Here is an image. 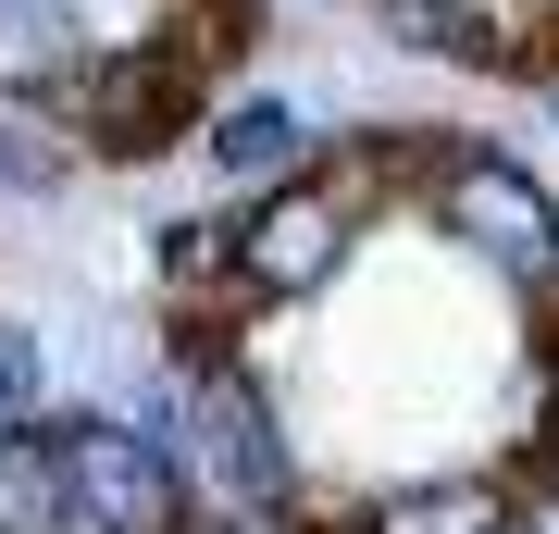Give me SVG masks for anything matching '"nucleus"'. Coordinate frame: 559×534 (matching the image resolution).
<instances>
[{
	"instance_id": "f257e3e1",
	"label": "nucleus",
	"mask_w": 559,
	"mask_h": 534,
	"mask_svg": "<svg viewBox=\"0 0 559 534\" xmlns=\"http://www.w3.org/2000/svg\"><path fill=\"white\" fill-rule=\"evenodd\" d=\"M423 212H436V237H460L485 261V274H510V286H559V199L522 175L510 150H436L423 162Z\"/></svg>"
},
{
	"instance_id": "f03ea898",
	"label": "nucleus",
	"mask_w": 559,
	"mask_h": 534,
	"mask_svg": "<svg viewBox=\"0 0 559 534\" xmlns=\"http://www.w3.org/2000/svg\"><path fill=\"white\" fill-rule=\"evenodd\" d=\"M62 473H75V534H175L187 522V473L150 423H62Z\"/></svg>"
},
{
	"instance_id": "7ed1b4c3",
	"label": "nucleus",
	"mask_w": 559,
	"mask_h": 534,
	"mask_svg": "<svg viewBox=\"0 0 559 534\" xmlns=\"http://www.w3.org/2000/svg\"><path fill=\"white\" fill-rule=\"evenodd\" d=\"M187 112H200V38H162V50H138V62H87V87H75V138L112 150V162L175 150Z\"/></svg>"
},
{
	"instance_id": "20e7f679",
	"label": "nucleus",
	"mask_w": 559,
	"mask_h": 534,
	"mask_svg": "<svg viewBox=\"0 0 559 534\" xmlns=\"http://www.w3.org/2000/svg\"><path fill=\"white\" fill-rule=\"evenodd\" d=\"M187 436H200V473L237 497V510H286V497H299L286 423H274V397H261L249 373H200V397H187Z\"/></svg>"
},
{
	"instance_id": "39448f33",
	"label": "nucleus",
	"mask_w": 559,
	"mask_h": 534,
	"mask_svg": "<svg viewBox=\"0 0 559 534\" xmlns=\"http://www.w3.org/2000/svg\"><path fill=\"white\" fill-rule=\"evenodd\" d=\"M336 261H348V199L336 187H274L237 224V286L249 298H311V286H336Z\"/></svg>"
},
{
	"instance_id": "423d86ee",
	"label": "nucleus",
	"mask_w": 559,
	"mask_h": 534,
	"mask_svg": "<svg viewBox=\"0 0 559 534\" xmlns=\"http://www.w3.org/2000/svg\"><path fill=\"white\" fill-rule=\"evenodd\" d=\"M87 13L75 0H0V99H75L87 87Z\"/></svg>"
},
{
	"instance_id": "0eeeda50",
	"label": "nucleus",
	"mask_w": 559,
	"mask_h": 534,
	"mask_svg": "<svg viewBox=\"0 0 559 534\" xmlns=\"http://www.w3.org/2000/svg\"><path fill=\"white\" fill-rule=\"evenodd\" d=\"M200 150L224 162V187H261V199H274V187H299V162H311L323 138H311L299 99H224V112L200 124Z\"/></svg>"
},
{
	"instance_id": "6e6552de",
	"label": "nucleus",
	"mask_w": 559,
	"mask_h": 534,
	"mask_svg": "<svg viewBox=\"0 0 559 534\" xmlns=\"http://www.w3.org/2000/svg\"><path fill=\"white\" fill-rule=\"evenodd\" d=\"M348 534H522V497H510V485H485V473H436V485L373 497Z\"/></svg>"
},
{
	"instance_id": "1a4fd4ad",
	"label": "nucleus",
	"mask_w": 559,
	"mask_h": 534,
	"mask_svg": "<svg viewBox=\"0 0 559 534\" xmlns=\"http://www.w3.org/2000/svg\"><path fill=\"white\" fill-rule=\"evenodd\" d=\"M0 534H75L62 423H13V436H0Z\"/></svg>"
},
{
	"instance_id": "9d476101",
	"label": "nucleus",
	"mask_w": 559,
	"mask_h": 534,
	"mask_svg": "<svg viewBox=\"0 0 559 534\" xmlns=\"http://www.w3.org/2000/svg\"><path fill=\"white\" fill-rule=\"evenodd\" d=\"M62 175H75V150H62L50 124L25 112V99H0V187H25V199H50Z\"/></svg>"
},
{
	"instance_id": "9b49d317",
	"label": "nucleus",
	"mask_w": 559,
	"mask_h": 534,
	"mask_svg": "<svg viewBox=\"0 0 559 534\" xmlns=\"http://www.w3.org/2000/svg\"><path fill=\"white\" fill-rule=\"evenodd\" d=\"M224 261H237V237H224V224H162V274H175V286L224 274Z\"/></svg>"
},
{
	"instance_id": "f8f14e48",
	"label": "nucleus",
	"mask_w": 559,
	"mask_h": 534,
	"mask_svg": "<svg viewBox=\"0 0 559 534\" xmlns=\"http://www.w3.org/2000/svg\"><path fill=\"white\" fill-rule=\"evenodd\" d=\"M25 411H38V336H25V323H0V436H13Z\"/></svg>"
}]
</instances>
